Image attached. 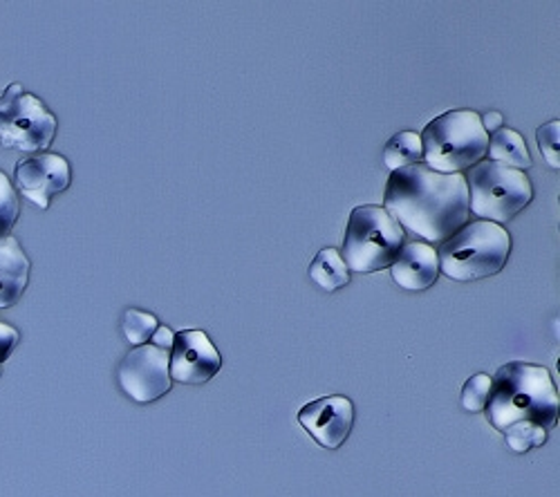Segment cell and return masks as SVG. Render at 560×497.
<instances>
[{
  "label": "cell",
  "mask_w": 560,
  "mask_h": 497,
  "mask_svg": "<svg viewBox=\"0 0 560 497\" xmlns=\"http://www.w3.org/2000/svg\"><path fill=\"white\" fill-rule=\"evenodd\" d=\"M536 140H538V149L545 157V162L551 166V168H558L560 166V153H558V140H560V123L553 119V121H547L545 126H540L536 130Z\"/></svg>",
  "instance_id": "obj_21"
},
{
  "label": "cell",
  "mask_w": 560,
  "mask_h": 497,
  "mask_svg": "<svg viewBox=\"0 0 560 497\" xmlns=\"http://www.w3.org/2000/svg\"><path fill=\"white\" fill-rule=\"evenodd\" d=\"M482 128H485L487 134H489V132H495L498 128H502V115H500V113H487V115L482 117Z\"/></svg>",
  "instance_id": "obj_24"
},
{
  "label": "cell",
  "mask_w": 560,
  "mask_h": 497,
  "mask_svg": "<svg viewBox=\"0 0 560 497\" xmlns=\"http://www.w3.org/2000/svg\"><path fill=\"white\" fill-rule=\"evenodd\" d=\"M72 182V168L57 153H40L16 164V189L38 209H48L52 198L63 193Z\"/></svg>",
  "instance_id": "obj_10"
},
{
  "label": "cell",
  "mask_w": 560,
  "mask_h": 497,
  "mask_svg": "<svg viewBox=\"0 0 560 497\" xmlns=\"http://www.w3.org/2000/svg\"><path fill=\"white\" fill-rule=\"evenodd\" d=\"M158 330V319L149 311L142 309H126L124 319H121V332L126 341L135 347L139 345H149Z\"/></svg>",
  "instance_id": "obj_17"
},
{
  "label": "cell",
  "mask_w": 560,
  "mask_h": 497,
  "mask_svg": "<svg viewBox=\"0 0 560 497\" xmlns=\"http://www.w3.org/2000/svg\"><path fill=\"white\" fill-rule=\"evenodd\" d=\"M511 238L493 222H471L444 242L440 249V271L457 283H474L495 276L506 264Z\"/></svg>",
  "instance_id": "obj_4"
},
{
  "label": "cell",
  "mask_w": 560,
  "mask_h": 497,
  "mask_svg": "<svg viewBox=\"0 0 560 497\" xmlns=\"http://www.w3.org/2000/svg\"><path fill=\"white\" fill-rule=\"evenodd\" d=\"M491 377L485 372L474 375L462 388V409L466 413H482L491 397Z\"/></svg>",
  "instance_id": "obj_20"
},
{
  "label": "cell",
  "mask_w": 560,
  "mask_h": 497,
  "mask_svg": "<svg viewBox=\"0 0 560 497\" xmlns=\"http://www.w3.org/2000/svg\"><path fill=\"white\" fill-rule=\"evenodd\" d=\"M173 336H175V334H173L168 328L158 326V330H155V334H153V339H151V341H153V345H155V347H160V350H166V352H168V350H171V345H173Z\"/></svg>",
  "instance_id": "obj_23"
},
{
  "label": "cell",
  "mask_w": 560,
  "mask_h": 497,
  "mask_svg": "<svg viewBox=\"0 0 560 497\" xmlns=\"http://www.w3.org/2000/svg\"><path fill=\"white\" fill-rule=\"evenodd\" d=\"M57 117L21 83H10L0 93V146L21 153L50 149L57 134Z\"/></svg>",
  "instance_id": "obj_7"
},
{
  "label": "cell",
  "mask_w": 560,
  "mask_h": 497,
  "mask_svg": "<svg viewBox=\"0 0 560 497\" xmlns=\"http://www.w3.org/2000/svg\"><path fill=\"white\" fill-rule=\"evenodd\" d=\"M299 424L318 446L337 450L354 426V403L341 394L310 401L299 411Z\"/></svg>",
  "instance_id": "obj_11"
},
{
  "label": "cell",
  "mask_w": 560,
  "mask_h": 497,
  "mask_svg": "<svg viewBox=\"0 0 560 497\" xmlns=\"http://www.w3.org/2000/svg\"><path fill=\"white\" fill-rule=\"evenodd\" d=\"M469 213L485 222L506 224L516 217L534 198V187L523 170L485 159L469 168Z\"/></svg>",
  "instance_id": "obj_6"
},
{
  "label": "cell",
  "mask_w": 560,
  "mask_h": 497,
  "mask_svg": "<svg viewBox=\"0 0 560 497\" xmlns=\"http://www.w3.org/2000/svg\"><path fill=\"white\" fill-rule=\"evenodd\" d=\"M222 368V356L202 330H184L173 336L168 350L171 379L184 386H202Z\"/></svg>",
  "instance_id": "obj_9"
},
{
  "label": "cell",
  "mask_w": 560,
  "mask_h": 497,
  "mask_svg": "<svg viewBox=\"0 0 560 497\" xmlns=\"http://www.w3.org/2000/svg\"><path fill=\"white\" fill-rule=\"evenodd\" d=\"M487 155L491 157V162L504 164V166L516 168V170L532 168V164H534L523 134L511 130V128H498L495 132H491Z\"/></svg>",
  "instance_id": "obj_14"
},
{
  "label": "cell",
  "mask_w": 560,
  "mask_h": 497,
  "mask_svg": "<svg viewBox=\"0 0 560 497\" xmlns=\"http://www.w3.org/2000/svg\"><path fill=\"white\" fill-rule=\"evenodd\" d=\"M310 279L325 292H337L350 283V269L335 247H325L310 264Z\"/></svg>",
  "instance_id": "obj_15"
},
{
  "label": "cell",
  "mask_w": 560,
  "mask_h": 497,
  "mask_svg": "<svg viewBox=\"0 0 560 497\" xmlns=\"http://www.w3.org/2000/svg\"><path fill=\"white\" fill-rule=\"evenodd\" d=\"M419 140L427 166L444 175H459L474 168L482 162L489 146V134L474 110H451L435 117Z\"/></svg>",
  "instance_id": "obj_3"
},
{
  "label": "cell",
  "mask_w": 560,
  "mask_h": 497,
  "mask_svg": "<svg viewBox=\"0 0 560 497\" xmlns=\"http://www.w3.org/2000/svg\"><path fill=\"white\" fill-rule=\"evenodd\" d=\"M491 381V397L485 413L495 430L504 433L518 422H532L545 430L556 426L558 390L547 368L513 360L502 366Z\"/></svg>",
  "instance_id": "obj_2"
},
{
  "label": "cell",
  "mask_w": 560,
  "mask_h": 497,
  "mask_svg": "<svg viewBox=\"0 0 560 497\" xmlns=\"http://www.w3.org/2000/svg\"><path fill=\"white\" fill-rule=\"evenodd\" d=\"M30 258L14 236L0 242V309L21 300L30 283Z\"/></svg>",
  "instance_id": "obj_13"
},
{
  "label": "cell",
  "mask_w": 560,
  "mask_h": 497,
  "mask_svg": "<svg viewBox=\"0 0 560 497\" xmlns=\"http://www.w3.org/2000/svg\"><path fill=\"white\" fill-rule=\"evenodd\" d=\"M390 274L401 289H429L440 276L438 251L427 242H408L395 256L390 264Z\"/></svg>",
  "instance_id": "obj_12"
},
{
  "label": "cell",
  "mask_w": 560,
  "mask_h": 497,
  "mask_svg": "<svg viewBox=\"0 0 560 497\" xmlns=\"http://www.w3.org/2000/svg\"><path fill=\"white\" fill-rule=\"evenodd\" d=\"M19 341H21L19 330L0 321V364H3V360L10 358V354L14 352V347L19 345Z\"/></svg>",
  "instance_id": "obj_22"
},
{
  "label": "cell",
  "mask_w": 560,
  "mask_h": 497,
  "mask_svg": "<svg viewBox=\"0 0 560 497\" xmlns=\"http://www.w3.org/2000/svg\"><path fill=\"white\" fill-rule=\"evenodd\" d=\"M117 381L135 403L158 401L173 386L168 372V352L155 345L135 347L119 364Z\"/></svg>",
  "instance_id": "obj_8"
},
{
  "label": "cell",
  "mask_w": 560,
  "mask_h": 497,
  "mask_svg": "<svg viewBox=\"0 0 560 497\" xmlns=\"http://www.w3.org/2000/svg\"><path fill=\"white\" fill-rule=\"evenodd\" d=\"M384 209L404 234L427 242H446L469 220V189L464 175H444L412 164L388 177Z\"/></svg>",
  "instance_id": "obj_1"
},
{
  "label": "cell",
  "mask_w": 560,
  "mask_h": 497,
  "mask_svg": "<svg viewBox=\"0 0 560 497\" xmlns=\"http://www.w3.org/2000/svg\"><path fill=\"white\" fill-rule=\"evenodd\" d=\"M404 245L406 234L397 220L384 206L365 204L350 213L339 253L348 269L357 274H372L390 267Z\"/></svg>",
  "instance_id": "obj_5"
},
{
  "label": "cell",
  "mask_w": 560,
  "mask_h": 497,
  "mask_svg": "<svg viewBox=\"0 0 560 497\" xmlns=\"http://www.w3.org/2000/svg\"><path fill=\"white\" fill-rule=\"evenodd\" d=\"M419 162H422V140H419L417 132H397L384 149V164L390 173Z\"/></svg>",
  "instance_id": "obj_16"
},
{
  "label": "cell",
  "mask_w": 560,
  "mask_h": 497,
  "mask_svg": "<svg viewBox=\"0 0 560 497\" xmlns=\"http://www.w3.org/2000/svg\"><path fill=\"white\" fill-rule=\"evenodd\" d=\"M506 446L513 450V453H527L532 448H540L547 441V430L538 424L532 422H518L504 430Z\"/></svg>",
  "instance_id": "obj_18"
},
{
  "label": "cell",
  "mask_w": 560,
  "mask_h": 497,
  "mask_svg": "<svg viewBox=\"0 0 560 497\" xmlns=\"http://www.w3.org/2000/svg\"><path fill=\"white\" fill-rule=\"evenodd\" d=\"M19 211L21 202L14 191V185L10 182V177L0 170V242L12 236V229L19 220Z\"/></svg>",
  "instance_id": "obj_19"
}]
</instances>
